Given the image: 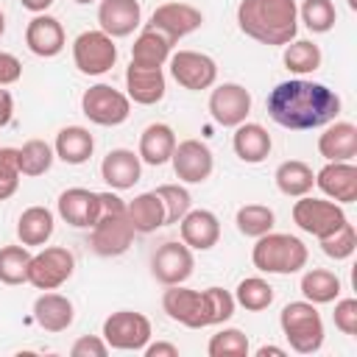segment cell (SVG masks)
I'll return each mask as SVG.
<instances>
[{
	"label": "cell",
	"mask_w": 357,
	"mask_h": 357,
	"mask_svg": "<svg viewBox=\"0 0 357 357\" xmlns=\"http://www.w3.org/2000/svg\"><path fill=\"white\" fill-rule=\"evenodd\" d=\"M268 117L290 131H310L324 128L326 123L337 120L340 114V95L326 84L290 78L276 84L265 98Z\"/></svg>",
	"instance_id": "cell-1"
},
{
	"label": "cell",
	"mask_w": 357,
	"mask_h": 357,
	"mask_svg": "<svg viewBox=\"0 0 357 357\" xmlns=\"http://www.w3.org/2000/svg\"><path fill=\"white\" fill-rule=\"evenodd\" d=\"M234 296L223 287H206V290H190L184 284H167L162 296V310L170 321L187 326V329H206L229 321L234 315Z\"/></svg>",
	"instance_id": "cell-2"
},
{
	"label": "cell",
	"mask_w": 357,
	"mask_h": 357,
	"mask_svg": "<svg viewBox=\"0 0 357 357\" xmlns=\"http://www.w3.org/2000/svg\"><path fill=\"white\" fill-rule=\"evenodd\" d=\"M237 28L271 47H284L298 33V6L296 0H240Z\"/></svg>",
	"instance_id": "cell-3"
},
{
	"label": "cell",
	"mask_w": 357,
	"mask_h": 357,
	"mask_svg": "<svg viewBox=\"0 0 357 357\" xmlns=\"http://www.w3.org/2000/svg\"><path fill=\"white\" fill-rule=\"evenodd\" d=\"M310 259V251L304 245V240H298L296 234H282V231H268L262 237H257L254 248H251V262L257 271L262 273H279V276H290L298 273Z\"/></svg>",
	"instance_id": "cell-4"
},
{
	"label": "cell",
	"mask_w": 357,
	"mask_h": 357,
	"mask_svg": "<svg viewBox=\"0 0 357 357\" xmlns=\"http://www.w3.org/2000/svg\"><path fill=\"white\" fill-rule=\"evenodd\" d=\"M284 340L298 354H315L324 346V318L312 301H290L279 312Z\"/></svg>",
	"instance_id": "cell-5"
},
{
	"label": "cell",
	"mask_w": 357,
	"mask_h": 357,
	"mask_svg": "<svg viewBox=\"0 0 357 357\" xmlns=\"http://www.w3.org/2000/svg\"><path fill=\"white\" fill-rule=\"evenodd\" d=\"M81 112L89 123L95 126H120L131 114V100L126 92L109 86V84H95L81 95Z\"/></svg>",
	"instance_id": "cell-6"
},
{
	"label": "cell",
	"mask_w": 357,
	"mask_h": 357,
	"mask_svg": "<svg viewBox=\"0 0 357 357\" xmlns=\"http://www.w3.org/2000/svg\"><path fill=\"white\" fill-rule=\"evenodd\" d=\"M346 212L340 204L329 201V198H310V195H301L296 204H293V223L312 234V237H326L332 231H337L343 223H346Z\"/></svg>",
	"instance_id": "cell-7"
},
{
	"label": "cell",
	"mask_w": 357,
	"mask_h": 357,
	"mask_svg": "<svg viewBox=\"0 0 357 357\" xmlns=\"http://www.w3.org/2000/svg\"><path fill=\"white\" fill-rule=\"evenodd\" d=\"M100 337L117 351H142L151 340V321L134 310H117L103 321Z\"/></svg>",
	"instance_id": "cell-8"
},
{
	"label": "cell",
	"mask_w": 357,
	"mask_h": 357,
	"mask_svg": "<svg viewBox=\"0 0 357 357\" xmlns=\"http://www.w3.org/2000/svg\"><path fill=\"white\" fill-rule=\"evenodd\" d=\"M73 61H75L78 73H84V75H103L117 61V45L100 28L84 31L73 42Z\"/></svg>",
	"instance_id": "cell-9"
},
{
	"label": "cell",
	"mask_w": 357,
	"mask_h": 357,
	"mask_svg": "<svg viewBox=\"0 0 357 357\" xmlns=\"http://www.w3.org/2000/svg\"><path fill=\"white\" fill-rule=\"evenodd\" d=\"M75 271V257L64 245H47L31 257L28 265V284L36 290H56L61 287Z\"/></svg>",
	"instance_id": "cell-10"
},
{
	"label": "cell",
	"mask_w": 357,
	"mask_h": 357,
	"mask_svg": "<svg viewBox=\"0 0 357 357\" xmlns=\"http://www.w3.org/2000/svg\"><path fill=\"white\" fill-rule=\"evenodd\" d=\"M134 226L128 223L126 212H100L92 234H89V245L98 257H120L131 248L134 243Z\"/></svg>",
	"instance_id": "cell-11"
},
{
	"label": "cell",
	"mask_w": 357,
	"mask_h": 357,
	"mask_svg": "<svg viewBox=\"0 0 357 357\" xmlns=\"http://www.w3.org/2000/svg\"><path fill=\"white\" fill-rule=\"evenodd\" d=\"M170 75L178 86L190 89V92H201L215 86L218 81V64L212 56L198 53V50H178L170 53Z\"/></svg>",
	"instance_id": "cell-12"
},
{
	"label": "cell",
	"mask_w": 357,
	"mask_h": 357,
	"mask_svg": "<svg viewBox=\"0 0 357 357\" xmlns=\"http://www.w3.org/2000/svg\"><path fill=\"white\" fill-rule=\"evenodd\" d=\"M192 268H195L192 248L184 245V243H178V240L162 243L153 251V257H151V273L165 287L167 284H184L192 276Z\"/></svg>",
	"instance_id": "cell-13"
},
{
	"label": "cell",
	"mask_w": 357,
	"mask_h": 357,
	"mask_svg": "<svg viewBox=\"0 0 357 357\" xmlns=\"http://www.w3.org/2000/svg\"><path fill=\"white\" fill-rule=\"evenodd\" d=\"M201 25H204L201 8L190 6V3H178V0H170V3L156 6L153 14H151V22H148V28L165 33L173 45H176L178 39H184L187 33L198 31Z\"/></svg>",
	"instance_id": "cell-14"
},
{
	"label": "cell",
	"mask_w": 357,
	"mask_h": 357,
	"mask_svg": "<svg viewBox=\"0 0 357 357\" xmlns=\"http://www.w3.org/2000/svg\"><path fill=\"white\" fill-rule=\"evenodd\" d=\"M170 165H173V173L178 176V181H184V184H201V181H206L212 176L215 156H212V151H209L206 142H201V139H181L173 148Z\"/></svg>",
	"instance_id": "cell-15"
},
{
	"label": "cell",
	"mask_w": 357,
	"mask_h": 357,
	"mask_svg": "<svg viewBox=\"0 0 357 357\" xmlns=\"http://www.w3.org/2000/svg\"><path fill=\"white\" fill-rule=\"evenodd\" d=\"M209 114L223 128H234L245 123V117L251 114V92L234 81L215 86L209 95Z\"/></svg>",
	"instance_id": "cell-16"
},
{
	"label": "cell",
	"mask_w": 357,
	"mask_h": 357,
	"mask_svg": "<svg viewBox=\"0 0 357 357\" xmlns=\"http://www.w3.org/2000/svg\"><path fill=\"white\" fill-rule=\"evenodd\" d=\"M56 209L64 223H70L75 229H92L100 215V198H98V192H92L86 187H70L59 195Z\"/></svg>",
	"instance_id": "cell-17"
},
{
	"label": "cell",
	"mask_w": 357,
	"mask_h": 357,
	"mask_svg": "<svg viewBox=\"0 0 357 357\" xmlns=\"http://www.w3.org/2000/svg\"><path fill=\"white\" fill-rule=\"evenodd\" d=\"M25 45L39 59H53L64 50L67 36L64 25L50 14H33V20L25 25Z\"/></svg>",
	"instance_id": "cell-18"
},
{
	"label": "cell",
	"mask_w": 357,
	"mask_h": 357,
	"mask_svg": "<svg viewBox=\"0 0 357 357\" xmlns=\"http://www.w3.org/2000/svg\"><path fill=\"white\" fill-rule=\"evenodd\" d=\"M315 184L335 204L357 201V167L351 162H326L315 173Z\"/></svg>",
	"instance_id": "cell-19"
},
{
	"label": "cell",
	"mask_w": 357,
	"mask_h": 357,
	"mask_svg": "<svg viewBox=\"0 0 357 357\" xmlns=\"http://www.w3.org/2000/svg\"><path fill=\"white\" fill-rule=\"evenodd\" d=\"M98 22H100V31L109 33L112 39L131 36L142 22L139 0H100Z\"/></svg>",
	"instance_id": "cell-20"
},
{
	"label": "cell",
	"mask_w": 357,
	"mask_h": 357,
	"mask_svg": "<svg viewBox=\"0 0 357 357\" xmlns=\"http://www.w3.org/2000/svg\"><path fill=\"white\" fill-rule=\"evenodd\" d=\"M126 95L128 100L139 103V106H153L165 98L167 81H165V70L162 67H139V64H128L126 67Z\"/></svg>",
	"instance_id": "cell-21"
},
{
	"label": "cell",
	"mask_w": 357,
	"mask_h": 357,
	"mask_svg": "<svg viewBox=\"0 0 357 357\" xmlns=\"http://www.w3.org/2000/svg\"><path fill=\"white\" fill-rule=\"evenodd\" d=\"M178 231H181V243L190 245L192 251H209L220 240V220L209 209H190L178 220Z\"/></svg>",
	"instance_id": "cell-22"
},
{
	"label": "cell",
	"mask_w": 357,
	"mask_h": 357,
	"mask_svg": "<svg viewBox=\"0 0 357 357\" xmlns=\"http://www.w3.org/2000/svg\"><path fill=\"white\" fill-rule=\"evenodd\" d=\"M318 153L326 162H351L357 156V126L346 120H332L318 137Z\"/></svg>",
	"instance_id": "cell-23"
},
{
	"label": "cell",
	"mask_w": 357,
	"mask_h": 357,
	"mask_svg": "<svg viewBox=\"0 0 357 357\" xmlns=\"http://www.w3.org/2000/svg\"><path fill=\"white\" fill-rule=\"evenodd\" d=\"M142 176V159L128 148H114L100 162V178L112 190H131Z\"/></svg>",
	"instance_id": "cell-24"
},
{
	"label": "cell",
	"mask_w": 357,
	"mask_h": 357,
	"mask_svg": "<svg viewBox=\"0 0 357 357\" xmlns=\"http://www.w3.org/2000/svg\"><path fill=\"white\" fill-rule=\"evenodd\" d=\"M73 318H75V307L67 296L53 293V290H42V296H36L33 321L45 332H64V329L73 326Z\"/></svg>",
	"instance_id": "cell-25"
},
{
	"label": "cell",
	"mask_w": 357,
	"mask_h": 357,
	"mask_svg": "<svg viewBox=\"0 0 357 357\" xmlns=\"http://www.w3.org/2000/svg\"><path fill=\"white\" fill-rule=\"evenodd\" d=\"M231 148H234L240 162L259 165V162L268 159V153L273 148V139H271L265 126H259V123H240V126H234Z\"/></svg>",
	"instance_id": "cell-26"
},
{
	"label": "cell",
	"mask_w": 357,
	"mask_h": 357,
	"mask_svg": "<svg viewBox=\"0 0 357 357\" xmlns=\"http://www.w3.org/2000/svg\"><path fill=\"white\" fill-rule=\"evenodd\" d=\"M176 142H178V139H176V131H173L167 123H151V126H145V131L139 134V151H137V156H139L145 165L159 167V165L170 162Z\"/></svg>",
	"instance_id": "cell-27"
},
{
	"label": "cell",
	"mask_w": 357,
	"mask_h": 357,
	"mask_svg": "<svg viewBox=\"0 0 357 357\" xmlns=\"http://www.w3.org/2000/svg\"><path fill=\"white\" fill-rule=\"evenodd\" d=\"M53 151L64 165H84V162H89V156L95 151V139H92L89 128H84V126H64L56 134Z\"/></svg>",
	"instance_id": "cell-28"
},
{
	"label": "cell",
	"mask_w": 357,
	"mask_h": 357,
	"mask_svg": "<svg viewBox=\"0 0 357 357\" xmlns=\"http://www.w3.org/2000/svg\"><path fill=\"white\" fill-rule=\"evenodd\" d=\"M126 215H128V223L134 226V231H139V234H151L165 226V206H162V198L156 195V190L139 192L134 201H128Z\"/></svg>",
	"instance_id": "cell-29"
},
{
	"label": "cell",
	"mask_w": 357,
	"mask_h": 357,
	"mask_svg": "<svg viewBox=\"0 0 357 357\" xmlns=\"http://www.w3.org/2000/svg\"><path fill=\"white\" fill-rule=\"evenodd\" d=\"M53 229H56V220H53V212L47 206H28L17 218V237L28 248L45 245L53 237Z\"/></svg>",
	"instance_id": "cell-30"
},
{
	"label": "cell",
	"mask_w": 357,
	"mask_h": 357,
	"mask_svg": "<svg viewBox=\"0 0 357 357\" xmlns=\"http://www.w3.org/2000/svg\"><path fill=\"white\" fill-rule=\"evenodd\" d=\"M170 50H173V42L153 31V28H145L134 45H131V64H139V67H165L167 59H170Z\"/></svg>",
	"instance_id": "cell-31"
},
{
	"label": "cell",
	"mask_w": 357,
	"mask_h": 357,
	"mask_svg": "<svg viewBox=\"0 0 357 357\" xmlns=\"http://www.w3.org/2000/svg\"><path fill=\"white\" fill-rule=\"evenodd\" d=\"M273 181H276V187H279L282 195H287V198H301V195H307V192L312 190L315 173H312V167H310L307 162H301V159H287V162H282V165L276 167Z\"/></svg>",
	"instance_id": "cell-32"
},
{
	"label": "cell",
	"mask_w": 357,
	"mask_h": 357,
	"mask_svg": "<svg viewBox=\"0 0 357 357\" xmlns=\"http://www.w3.org/2000/svg\"><path fill=\"white\" fill-rule=\"evenodd\" d=\"M301 296L312 304H332L340 296V279L335 271L326 268H310L301 276Z\"/></svg>",
	"instance_id": "cell-33"
},
{
	"label": "cell",
	"mask_w": 357,
	"mask_h": 357,
	"mask_svg": "<svg viewBox=\"0 0 357 357\" xmlns=\"http://www.w3.org/2000/svg\"><path fill=\"white\" fill-rule=\"evenodd\" d=\"M321 59H324V53L312 39H293V42L284 45V53H282L284 67L296 75L315 73L321 67Z\"/></svg>",
	"instance_id": "cell-34"
},
{
	"label": "cell",
	"mask_w": 357,
	"mask_h": 357,
	"mask_svg": "<svg viewBox=\"0 0 357 357\" xmlns=\"http://www.w3.org/2000/svg\"><path fill=\"white\" fill-rule=\"evenodd\" d=\"M56 159V151L45 139H28L22 148H17V167L22 176H45Z\"/></svg>",
	"instance_id": "cell-35"
},
{
	"label": "cell",
	"mask_w": 357,
	"mask_h": 357,
	"mask_svg": "<svg viewBox=\"0 0 357 357\" xmlns=\"http://www.w3.org/2000/svg\"><path fill=\"white\" fill-rule=\"evenodd\" d=\"M31 251L28 245H3L0 248V282L3 284H22L28 282V265H31Z\"/></svg>",
	"instance_id": "cell-36"
},
{
	"label": "cell",
	"mask_w": 357,
	"mask_h": 357,
	"mask_svg": "<svg viewBox=\"0 0 357 357\" xmlns=\"http://www.w3.org/2000/svg\"><path fill=\"white\" fill-rule=\"evenodd\" d=\"M273 209L271 206H265V204H245V206H240L237 209V215H234V223H237V231L243 234V237H262V234H268L271 229H273Z\"/></svg>",
	"instance_id": "cell-37"
},
{
	"label": "cell",
	"mask_w": 357,
	"mask_h": 357,
	"mask_svg": "<svg viewBox=\"0 0 357 357\" xmlns=\"http://www.w3.org/2000/svg\"><path fill=\"white\" fill-rule=\"evenodd\" d=\"M234 301L248 312H262V310H268L273 304V287L262 276H248V279H243L237 284Z\"/></svg>",
	"instance_id": "cell-38"
},
{
	"label": "cell",
	"mask_w": 357,
	"mask_h": 357,
	"mask_svg": "<svg viewBox=\"0 0 357 357\" xmlns=\"http://www.w3.org/2000/svg\"><path fill=\"white\" fill-rule=\"evenodd\" d=\"M298 17H301L304 28L312 33H329L337 22V11H335L332 0H301Z\"/></svg>",
	"instance_id": "cell-39"
},
{
	"label": "cell",
	"mask_w": 357,
	"mask_h": 357,
	"mask_svg": "<svg viewBox=\"0 0 357 357\" xmlns=\"http://www.w3.org/2000/svg\"><path fill=\"white\" fill-rule=\"evenodd\" d=\"M156 195L162 198V206H165V226L178 223L190 212L192 198H190L187 187H181V184H162V187H156Z\"/></svg>",
	"instance_id": "cell-40"
},
{
	"label": "cell",
	"mask_w": 357,
	"mask_h": 357,
	"mask_svg": "<svg viewBox=\"0 0 357 357\" xmlns=\"http://www.w3.org/2000/svg\"><path fill=\"white\" fill-rule=\"evenodd\" d=\"M321 243V251L329 257V259H349L354 251H357V231H354V223H343L337 231H332V234H326V237H321L318 240Z\"/></svg>",
	"instance_id": "cell-41"
},
{
	"label": "cell",
	"mask_w": 357,
	"mask_h": 357,
	"mask_svg": "<svg viewBox=\"0 0 357 357\" xmlns=\"http://www.w3.org/2000/svg\"><path fill=\"white\" fill-rule=\"evenodd\" d=\"M206 351L209 357H245L251 346H248V337L231 326V329H220L218 335H212Z\"/></svg>",
	"instance_id": "cell-42"
},
{
	"label": "cell",
	"mask_w": 357,
	"mask_h": 357,
	"mask_svg": "<svg viewBox=\"0 0 357 357\" xmlns=\"http://www.w3.org/2000/svg\"><path fill=\"white\" fill-rule=\"evenodd\" d=\"M20 167H17V148H0V201L11 198L20 187Z\"/></svg>",
	"instance_id": "cell-43"
},
{
	"label": "cell",
	"mask_w": 357,
	"mask_h": 357,
	"mask_svg": "<svg viewBox=\"0 0 357 357\" xmlns=\"http://www.w3.org/2000/svg\"><path fill=\"white\" fill-rule=\"evenodd\" d=\"M335 326L349 337L357 335V298L335 301Z\"/></svg>",
	"instance_id": "cell-44"
},
{
	"label": "cell",
	"mask_w": 357,
	"mask_h": 357,
	"mask_svg": "<svg viewBox=\"0 0 357 357\" xmlns=\"http://www.w3.org/2000/svg\"><path fill=\"white\" fill-rule=\"evenodd\" d=\"M73 357H106L109 354V343L98 335H84L70 346Z\"/></svg>",
	"instance_id": "cell-45"
},
{
	"label": "cell",
	"mask_w": 357,
	"mask_h": 357,
	"mask_svg": "<svg viewBox=\"0 0 357 357\" xmlns=\"http://www.w3.org/2000/svg\"><path fill=\"white\" fill-rule=\"evenodd\" d=\"M22 75V61L14 56V53H6L0 50V86H8V84H17Z\"/></svg>",
	"instance_id": "cell-46"
},
{
	"label": "cell",
	"mask_w": 357,
	"mask_h": 357,
	"mask_svg": "<svg viewBox=\"0 0 357 357\" xmlns=\"http://www.w3.org/2000/svg\"><path fill=\"white\" fill-rule=\"evenodd\" d=\"M145 357H178V346L173 343H165V340H156V343H145Z\"/></svg>",
	"instance_id": "cell-47"
},
{
	"label": "cell",
	"mask_w": 357,
	"mask_h": 357,
	"mask_svg": "<svg viewBox=\"0 0 357 357\" xmlns=\"http://www.w3.org/2000/svg\"><path fill=\"white\" fill-rule=\"evenodd\" d=\"M11 114H14V98L8 89L0 86V128L11 123Z\"/></svg>",
	"instance_id": "cell-48"
},
{
	"label": "cell",
	"mask_w": 357,
	"mask_h": 357,
	"mask_svg": "<svg viewBox=\"0 0 357 357\" xmlns=\"http://www.w3.org/2000/svg\"><path fill=\"white\" fill-rule=\"evenodd\" d=\"M20 3H22V8H28L33 14H45L56 0H20Z\"/></svg>",
	"instance_id": "cell-49"
},
{
	"label": "cell",
	"mask_w": 357,
	"mask_h": 357,
	"mask_svg": "<svg viewBox=\"0 0 357 357\" xmlns=\"http://www.w3.org/2000/svg\"><path fill=\"white\" fill-rule=\"evenodd\" d=\"M268 354H273V357H284V354H287V351H284V349H282V346H268V343H265V346H259V349H257V357H268Z\"/></svg>",
	"instance_id": "cell-50"
},
{
	"label": "cell",
	"mask_w": 357,
	"mask_h": 357,
	"mask_svg": "<svg viewBox=\"0 0 357 357\" xmlns=\"http://www.w3.org/2000/svg\"><path fill=\"white\" fill-rule=\"evenodd\" d=\"M3 31H6V14L0 11V36H3Z\"/></svg>",
	"instance_id": "cell-51"
},
{
	"label": "cell",
	"mask_w": 357,
	"mask_h": 357,
	"mask_svg": "<svg viewBox=\"0 0 357 357\" xmlns=\"http://www.w3.org/2000/svg\"><path fill=\"white\" fill-rule=\"evenodd\" d=\"M73 3H78V6H89V3H95V0H73Z\"/></svg>",
	"instance_id": "cell-52"
},
{
	"label": "cell",
	"mask_w": 357,
	"mask_h": 357,
	"mask_svg": "<svg viewBox=\"0 0 357 357\" xmlns=\"http://www.w3.org/2000/svg\"><path fill=\"white\" fill-rule=\"evenodd\" d=\"M349 8H357V0H349Z\"/></svg>",
	"instance_id": "cell-53"
}]
</instances>
